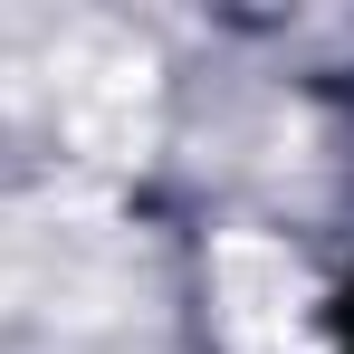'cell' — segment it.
<instances>
[{"label":"cell","mask_w":354,"mask_h":354,"mask_svg":"<svg viewBox=\"0 0 354 354\" xmlns=\"http://www.w3.org/2000/svg\"><path fill=\"white\" fill-rule=\"evenodd\" d=\"M335 354H354V288H345V306H335Z\"/></svg>","instance_id":"obj_1"}]
</instances>
